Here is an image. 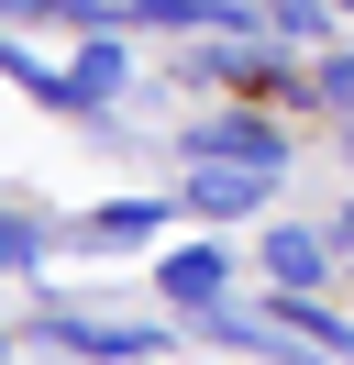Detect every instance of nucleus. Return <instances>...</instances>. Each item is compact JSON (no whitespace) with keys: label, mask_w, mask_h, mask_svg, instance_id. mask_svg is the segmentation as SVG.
Listing matches in <instances>:
<instances>
[{"label":"nucleus","mask_w":354,"mask_h":365,"mask_svg":"<svg viewBox=\"0 0 354 365\" xmlns=\"http://www.w3.org/2000/svg\"><path fill=\"white\" fill-rule=\"evenodd\" d=\"M188 155H233V166H288V144H277V122H199V133H188Z\"/></svg>","instance_id":"obj_3"},{"label":"nucleus","mask_w":354,"mask_h":365,"mask_svg":"<svg viewBox=\"0 0 354 365\" xmlns=\"http://www.w3.org/2000/svg\"><path fill=\"white\" fill-rule=\"evenodd\" d=\"M310 89H321L332 111H354V56H321V78H310Z\"/></svg>","instance_id":"obj_8"},{"label":"nucleus","mask_w":354,"mask_h":365,"mask_svg":"<svg viewBox=\"0 0 354 365\" xmlns=\"http://www.w3.org/2000/svg\"><path fill=\"white\" fill-rule=\"evenodd\" d=\"M122 78H133V56L100 34V45H78V67H66V100H78V111H100V100H122Z\"/></svg>","instance_id":"obj_4"},{"label":"nucleus","mask_w":354,"mask_h":365,"mask_svg":"<svg viewBox=\"0 0 354 365\" xmlns=\"http://www.w3.org/2000/svg\"><path fill=\"white\" fill-rule=\"evenodd\" d=\"M343 11H354V0H343Z\"/></svg>","instance_id":"obj_13"},{"label":"nucleus","mask_w":354,"mask_h":365,"mask_svg":"<svg viewBox=\"0 0 354 365\" xmlns=\"http://www.w3.org/2000/svg\"><path fill=\"white\" fill-rule=\"evenodd\" d=\"M34 255H44V232L22 222V210H0V266H34Z\"/></svg>","instance_id":"obj_7"},{"label":"nucleus","mask_w":354,"mask_h":365,"mask_svg":"<svg viewBox=\"0 0 354 365\" xmlns=\"http://www.w3.org/2000/svg\"><path fill=\"white\" fill-rule=\"evenodd\" d=\"M266 188H277V166H233V155H211V166H188V188H177V200H188V210H221V222H233V210H255Z\"/></svg>","instance_id":"obj_1"},{"label":"nucleus","mask_w":354,"mask_h":365,"mask_svg":"<svg viewBox=\"0 0 354 365\" xmlns=\"http://www.w3.org/2000/svg\"><path fill=\"white\" fill-rule=\"evenodd\" d=\"M22 67H34V56H22V45H11V23H0V78H22Z\"/></svg>","instance_id":"obj_10"},{"label":"nucleus","mask_w":354,"mask_h":365,"mask_svg":"<svg viewBox=\"0 0 354 365\" xmlns=\"http://www.w3.org/2000/svg\"><path fill=\"white\" fill-rule=\"evenodd\" d=\"M155 222H166L155 200H111V210H88V232H100V244H133V232H155Z\"/></svg>","instance_id":"obj_6"},{"label":"nucleus","mask_w":354,"mask_h":365,"mask_svg":"<svg viewBox=\"0 0 354 365\" xmlns=\"http://www.w3.org/2000/svg\"><path fill=\"white\" fill-rule=\"evenodd\" d=\"M44 11H66V0H0V23H44Z\"/></svg>","instance_id":"obj_9"},{"label":"nucleus","mask_w":354,"mask_h":365,"mask_svg":"<svg viewBox=\"0 0 354 365\" xmlns=\"http://www.w3.org/2000/svg\"><path fill=\"white\" fill-rule=\"evenodd\" d=\"M343 133H354V111H343Z\"/></svg>","instance_id":"obj_12"},{"label":"nucleus","mask_w":354,"mask_h":365,"mask_svg":"<svg viewBox=\"0 0 354 365\" xmlns=\"http://www.w3.org/2000/svg\"><path fill=\"white\" fill-rule=\"evenodd\" d=\"M166 299H177V310H211V299H221V255L211 244H177L166 255Z\"/></svg>","instance_id":"obj_5"},{"label":"nucleus","mask_w":354,"mask_h":365,"mask_svg":"<svg viewBox=\"0 0 354 365\" xmlns=\"http://www.w3.org/2000/svg\"><path fill=\"white\" fill-rule=\"evenodd\" d=\"M255 255H266V288H321L332 277V232H310V222H277Z\"/></svg>","instance_id":"obj_2"},{"label":"nucleus","mask_w":354,"mask_h":365,"mask_svg":"<svg viewBox=\"0 0 354 365\" xmlns=\"http://www.w3.org/2000/svg\"><path fill=\"white\" fill-rule=\"evenodd\" d=\"M332 255H354V210H343V222H332Z\"/></svg>","instance_id":"obj_11"}]
</instances>
